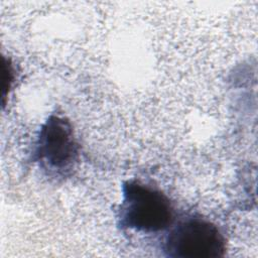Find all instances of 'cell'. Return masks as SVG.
<instances>
[{"mask_svg":"<svg viewBox=\"0 0 258 258\" xmlns=\"http://www.w3.org/2000/svg\"><path fill=\"white\" fill-rule=\"evenodd\" d=\"M122 190L119 210L121 227L152 233L165 229L172 222L173 209L162 191L135 180L124 182Z\"/></svg>","mask_w":258,"mask_h":258,"instance_id":"1","label":"cell"},{"mask_svg":"<svg viewBox=\"0 0 258 258\" xmlns=\"http://www.w3.org/2000/svg\"><path fill=\"white\" fill-rule=\"evenodd\" d=\"M80 145L72 124L63 117L51 115L41 126L35 143V159L50 174L64 176L78 162Z\"/></svg>","mask_w":258,"mask_h":258,"instance_id":"2","label":"cell"},{"mask_svg":"<svg viewBox=\"0 0 258 258\" xmlns=\"http://www.w3.org/2000/svg\"><path fill=\"white\" fill-rule=\"evenodd\" d=\"M164 251L167 256L174 258H216L224 255L226 239L212 222L190 217L169 232Z\"/></svg>","mask_w":258,"mask_h":258,"instance_id":"3","label":"cell"}]
</instances>
